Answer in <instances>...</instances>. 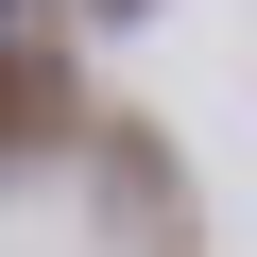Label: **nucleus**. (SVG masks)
<instances>
[{
    "label": "nucleus",
    "instance_id": "1",
    "mask_svg": "<svg viewBox=\"0 0 257 257\" xmlns=\"http://www.w3.org/2000/svg\"><path fill=\"white\" fill-rule=\"evenodd\" d=\"M35 120H69V52H35V35H0V155H18Z\"/></svg>",
    "mask_w": 257,
    "mask_h": 257
}]
</instances>
